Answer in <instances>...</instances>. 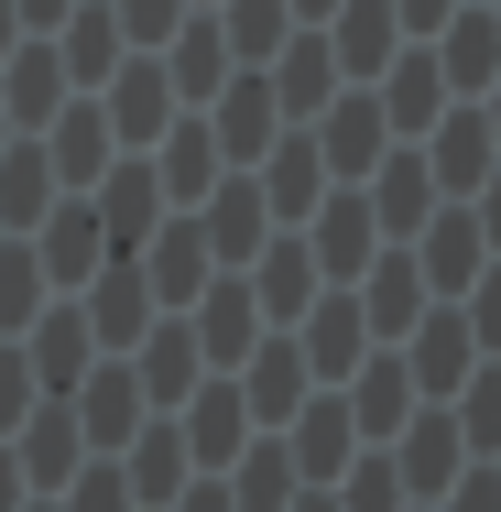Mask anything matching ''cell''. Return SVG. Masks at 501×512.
Returning <instances> with one entry per match:
<instances>
[{"label": "cell", "instance_id": "7402d4cb", "mask_svg": "<svg viewBox=\"0 0 501 512\" xmlns=\"http://www.w3.org/2000/svg\"><path fill=\"white\" fill-rule=\"evenodd\" d=\"M262 77H273V99L295 109V120H316V109H327L338 88H349V77H338V55H327V33H305V44H284V55H273Z\"/></svg>", "mask_w": 501, "mask_h": 512}, {"label": "cell", "instance_id": "83f0119b", "mask_svg": "<svg viewBox=\"0 0 501 512\" xmlns=\"http://www.w3.org/2000/svg\"><path fill=\"white\" fill-rule=\"evenodd\" d=\"M120 120H131L142 142H164V131H175V77H164V55H142V66L120 77Z\"/></svg>", "mask_w": 501, "mask_h": 512}, {"label": "cell", "instance_id": "9a60e30c", "mask_svg": "<svg viewBox=\"0 0 501 512\" xmlns=\"http://www.w3.org/2000/svg\"><path fill=\"white\" fill-rule=\"evenodd\" d=\"M338 404H349V425H360V436H403V425L425 414V393H414L403 349H382V360H360V371H349V393H338Z\"/></svg>", "mask_w": 501, "mask_h": 512}, {"label": "cell", "instance_id": "8992f818", "mask_svg": "<svg viewBox=\"0 0 501 512\" xmlns=\"http://www.w3.org/2000/svg\"><path fill=\"white\" fill-rule=\"evenodd\" d=\"M403 371H414V393H425V404H458V382L480 371V338H469V316H458V306H425V327L403 338Z\"/></svg>", "mask_w": 501, "mask_h": 512}, {"label": "cell", "instance_id": "e0dca14e", "mask_svg": "<svg viewBox=\"0 0 501 512\" xmlns=\"http://www.w3.org/2000/svg\"><path fill=\"white\" fill-rule=\"evenodd\" d=\"M295 349L316 382H338V371H360L371 360V327H360V295H316V306L295 316Z\"/></svg>", "mask_w": 501, "mask_h": 512}, {"label": "cell", "instance_id": "f546056e", "mask_svg": "<svg viewBox=\"0 0 501 512\" xmlns=\"http://www.w3.org/2000/svg\"><path fill=\"white\" fill-rule=\"evenodd\" d=\"M458 316H469V338H480V360H501V262L458 295Z\"/></svg>", "mask_w": 501, "mask_h": 512}, {"label": "cell", "instance_id": "ba28073f", "mask_svg": "<svg viewBox=\"0 0 501 512\" xmlns=\"http://www.w3.org/2000/svg\"><path fill=\"white\" fill-rule=\"evenodd\" d=\"M186 338H197V360L240 371V360L262 349V306H251V273H218V284L197 295V316H186Z\"/></svg>", "mask_w": 501, "mask_h": 512}, {"label": "cell", "instance_id": "f35d334b", "mask_svg": "<svg viewBox=\"0 0 501 512\" xmlns=\"http://www.w3.org/2000/svg\"><path fill=\"white\" fill-rule=\"evenodd\" d=\"M414 512H436V502H414Z\"/></svg>", "mask_w": 501, "mask_h": 512}, {"label": "cell", "instance_id": "8d00e7d4", "mask_svg": "<svg viewBox=\"0 0 501 512\" xmlns=\"http://www.w3.org/2000/svg\"><path fill=\"white\" fill-rule=\"evenodd\" d=\"M480 99H491V142H501V77H491V88H480Z\"/></svg>", "mask_w": 501, "mask_h": 512}, {"label": "cell", "instance_id": "30bf717a", "mask_svg": "<svg viewBox=\"0 0 501 512\" xmlns=\"http://www.w3.org/2000/svg\"><path fill=\"white\" fill-rule=\"evenodd\" d=\"M273 120H284V99H273V77H262V66H240V77H229V99L207 109V131H218L229 175H251V164L273 153Z\"/></svg>", "mask_w": 501, "mask_h": 512}, {"label": "cell", "instance_id": "5b68a950", "mask_svg": "<svg viewBox=\"0 0 501 512\" xmlns=\"http://www.w3.org/2000/svg\"><path fill=\"white\" fill-rule=\"evenodd\" d=\"M425 55H436V77H447V99H480V88L501 77V11L491 0H458V11L436 22Z\"/></svg>", "mask_w": 501, "mask_h": 512}, {"label": "cell", "instance_id": "d6986e66", "mask_svg": "<svg viewBox=\"0 0 501 512\" xmlns=\"http://www.w3.org/2000/svg\"><path fill=\"white\" fill-rule=\"evenodd\" d=\"M436 207H447V197H436L425 153H414V142H393V153H382V175H371V218H382V240H414Z\"/></svg>", "mask_w": 501, "mask_h": 512}, {"label": "cell", "instance_id": "d4e9b609", "mask_svg": "<svg viewBox=\"0 0 501 512\" xmlns=\"http://www.w3.org/2000/svg\"><path fill=\"white\" fill-rule=\"evenodd\" d=\"M197 338H186V316H175V327H153V360H142V404H186V393H197Z\"/></svg>", "mask_w": 501, "mask_h": 512}, {"label": "cell", "instance_id": "d6a6232c", "mask_svg": "<svg viewBox=\"0 0 501 512\" xmlns=\"http://www.w3.org/2000/svg\"><path fill=\"white\" fill-rule=\"evenodd\" d=\"M469 218H480V240H491V262H501V175L480 186V197H469Z\"/></svg>", "mask_w": 501, "mask_h": 512}, {"label": "cell", "instance_id": "74e56055", "mask_svg": "<svg viewBox=\"0 0 501 512\" xmlns=\"http://www.w3.org/2000/svg\"><path fill=\"white\" fill-rule=\"evenodd\" d=\"M295 11H305V22H327V11H338V0H295Z\"/></svg>", "mask_w": 501, "mask_h": 512}, {"label": "cell", "instance_id": "7c38bea8", "mask_svg": "<svg viewBox=\"0 0 501 512\" xmlns=\"http://www.w3.org/2000/svg\"><path fill=\"white\" fill-rule=\"evenodd\" d=\"M327 55H338V77H349V88H371V77L403 55L393 0H338V11H327Z\"/></svg>", "mask_w": 501, "mask_h": 512}, {"label": "cell", "instance_id": "8fae6325", "mask_svg": "<svg viewBox=\"0 0 501 512\" xmlns=\"http://www.w3.org/2000/svg\"><path fill=\"white\" fill-rule=\"evenodd\" d=\"M305 382H316V371H305V349H295V327H284V338H262V349H251V360H240V404H251V425H295V414L316 404V393H305Z\"/></svg>", "mask_w": 501, "mask_h": 512}, {"label": "cell", "instance_id": "ab89813d", "mask_svg": "<svg viewBox=\"0 0 501 512\" xmlns=\"http://www.w3.org/2000/svg\"><path fill=\"white\" fill-rule=\"evenodd\" d=\"M491 11H501V0H491Z\"/></svg>", "mask_w": 501, "mask_h": 512}, {"label": "cell", "instance_id": "f1b7e54d", "mask_svg": "<svg viewBox=\"0 0 501 512\" xmlns=\"http://www.w3.org/2000/svg\"><path fill=\"white\" fill-rule=\"evenodd\" d=\"M186 469H197V458H186V436H175V425H153V436H142V512H175Z\"/></svg>", "mask_w": 501, "mask_h": 512}, {"label": "cell", "instance_id": "4fadbf2b", "mask_svg": "<svg viewBox=\"0 0 501 512\" xmlns=\"http://www.w3.org/2000/svg\"><path fill=\"white\" fill-rule=\"evenodd\" d=\"M371 99H382V120H393V142H425V131L447 120V77H436V55L414 44V55H393V66L371 77Z\"/></svg>", "mask_w": 501, "mask_h": 512}, {"label": "cell", "instance_id": "e575fe53", "mask_svg": "<svg viewBox=\"0 0 501 512\" xmlns=\"http://www.w3.org/2000/svg\"><path fill=\"white\" fill-rule=\"evenodd\" d=\"M186 512H229V480H197V491H186Z\"/></svg>", "mask_w": 501, "mask_h": 512}, {"label": "cell", "instance_id": "4316f807", "mask_svg": "<svg viewBox=\"0 0 501 512\" xmlns=\"http://www.w3.org/2000/svg\"><path fill=\"white\" fill-rule=\"evenodd\" d=\"M458 436H469V458H501V360H480L469 382H458Z\"/></svg>", "mask_w": 501, "mask_h": 512}, {"label": "cell", "instance_id": "5bb4252c", "mask_svg": "<svg viewBox=\"0 0 501 512\" xmlns=\"http://www.w3.org/2000/svg\"><path fill=\"white\" fill-rule=\"evenodd\" d=\"M175 436H186V458H197V469H229V458L251 447V404H240V382H197L186 414H175Z\"/></svg>", "mask_w": 501, "mask_h": 512}, {"label": "cell", "instance_id": "d590c367", "mask_svg": "<svg viewBox=\"0 0 501 512\" xmlns=\"http://www.w3.org/2000/svg\"><path fill=\"white\" fill-rule=\"evenodd\" d=\"M295 512H338V491H305V502H295Z\"/></svg>", "mask_w": 501, "mask_h": 512}, {"label": "cell", "instance_id": "60d3db41", "mask_svg": "<svg viewBox=\"0 0 501 512\" xmlns=\"http://www.w3.org/2000/svg\"><path fill=\"white\" fill-rule=\"evenodd\" d=\"M491 469H501V458H491Z\"/></svg>", "mask_w": 501, "mask_h": 512}, {"label": "cell", "instance_id": "4dcf8cb0", "mask_svg": "<svg viewBox=\"0 0 501 512\" xmlns=\"http://www.w3.org/2000/svg\"><path fill=\"white\" fill-rule=\"evenodd\" d=\"M436 512H501V469H491V458H480V469H458V491H447Z\"/></svg>", "mask_w": 501, "mask_h": 512}, {"label": "cell", "instance_id": "2e32d148", "mask_svg": "<svg viewBox=\"0 0 501 512\" xmlns=\"http://www.w3.org/2000/svg\"><path fill=\"white\" fill-rule=\"evenodd\" d=\"M142 251H153V262H142L153 306H197L207 284H218V262H207V229H197V218H164V229H153Z\"/></svg>", "mask_w": 501, "mask_h": 512}, {"label": "cell", "instance_id": "1f68e13d", "mask_svg": "<svg viewBox=\"0 0 501 512\" xmlns=\"http://www.w3.org/2000/svg\"><path fill=\"white\" fill-rule=\"evenodd\" d=\"M164 22H186V0H131V33H142V55L164 44Z\"/></svg>", "mask_w": 501, "mask_h": 512}, {"label": "cell", "instance_id": "52a82bcc", "mask_svg": "<svg viewBox=\"0 0 501 512\" xmlns=\"http://www.w3.org/2000/svg\"><path fill=\"white\" fill-rule=\"evenodd\" d=\"M349 295H360V327H371L382 349H403V338L425 327V306H436V295H425V262H414V251H382V262H371Z\"/></svg>", "mask_w": 501, "mask_h": 512}, {"label": "cell", "instance_id": "836d02e7", "mask_svg": "<svg viewBox=\"0 0 501 512\" xmlns=\"http://www.w3.org/2000/svg\"><path fill=\"white\" fill-rule=\"evenodd\" d=\"M447 11H458V0H393V22H403V33H436Z\"/></svg>", "mask_w": 501, "mask_h": 512}, {"label": "cell", "instance_id": "44dd1931", "mask_svg": "<svg viewBox=\"0 0 501 512\" xmlns=\"http://www.w3.org/2000/svg\"><path fill=\"white\" fill-rule=\"evenodd\" d=\"M295 491H305V469H295L284 436H262V447L229 458V512H295Z\"/></svg>", "mask_w": 501, "mask_h": 512}, {"label": "cell", "instance_id": "ffe728a7", "mask_svg": "<svg viewBox=\"0 0 501 512\" xmlns=\"http://www.w3.org/2000/svg\"><path fill=\"white\" fill-rule=\"evenodd\" d=\"M251 186H262V207H273V218H316V197H327L316 131H284V142H273V164H251Z\"/></svg>", "mask_w": 501, "mask_h": 512}, {"label": "cell", "instance_id": "484cf974", "mask_svg": "<svg viewBox=\"0 0 501 512\" xmlns=\"http://www.w3.org/2000/svg\"><path fill=\"white\" fill-rule=\"evenodd\" d=\"M284 22H295V0H229V55H240V66H273V55L295 44Z\"/></svg>", "mask_w": 501, "mask_h": 512}, {"label": "cell", "instance_id": "ac0fdd59", "mask_svg": "<svg viewBox=\"0 0 501 512\" xmlns=\"http://www.w3.org/2000/svg\"><path fill=\"white\" fill-rule=\"evenodd\" d=\"M316 284H327V273H316V251H305V229H284L273 251H251V306L273 316V327H295V316L316 306Z\"/></svg>", "mask_w": 501, "mask_h": 512}, {"label": "cell", "instance_id": "cb8c5ba5", "mask_svg": "<svg viewBox=\"0 0 501 512\" xmlns=\"http://www.w3.org/2000/svg\"><path fill=\"white\" fill-rule=\"evenodd\" d=\"M218 66H240L218 22H186V55H164V77H175V99H186V109H207V99H218V88H229Z\"/></svg>", "mask_w": 501, "mask_h": 512}, {"label": "cell", "instance_id": "277c9868", "mask_svg": "<svg viewBox=\"0 0 501 512\" xmlns=\"http://www.w3.org/2000/svg\"><path fill=\"white\" fill-rule=\"evenodd\" d=\"M403 251L425 262V295H436V306H458V295H469V284L491 273V240H480V218H469V197H458V207H436V218H425V229H414Z\"/></svg>", "mask_w": 501, "mask_h": 512}, {"label": "cell", "instance_id": "7a4b0ae2", "mask_svg": "<svg viewBox=\"0 0 501 512\" xmlns=\"http://www.w3.org/2000/svg\"><path fill=\"white\" fill-rule=\"evenodd\" d=\"M305 251H316V273H327V284H338V273L360 284V273L393 251V240H382V218H371V186H327L316 218H305Z\"/></svg>", "mask_w": 501, "mask_h": 512}, {"label": "cell", "instance_id": "6da1fadb", "mask_svg": "<svg viewBox=\"0 0 501 512\" xmlns=\"http://www.w3.org/2000/svg\"><path fill=\"white\" fill-rule=\"evenodd\" d=\"M382 153H393V120H382L371 88H338V99L316 109V164H327V186H371Z\"/></svg>", "mask_w": 501, "mask_h": 512}, {"label": "cell", "instance_id": "3957f363", "mask_svg": "<svg viewBox=\"0 0 501 512\" xmlns=\"http://www.w3.org/2000/svg\"><path fill=\"white\" fill-rule=\"evenodd\" d=\"M414 153H425V175H436V197H447V207H458V197H480V186L501 175L491 109H469V99H447V120H436V131H425Z\"/></svg>", "mask_w": 501, "mask_h": 512}, {"label": "cell", "instance_id": "603a6c76", "mask_svg": "<svg viewBox=\"0 0 501 512\" xmlns=\"http://www.w3.org/2000/svg\"><path fill=\"white\" fill-rule=\"evenodd\" d=\"M284 447H295V469H305V491H327V480H338V458H349V447H360V425H349V404H338V393H327V404H305V414H295V436H284Z\"/></svg>", "mask_w": 501, "mask_h": 512}, {"label": "cell", "instance_id": "9c48e42d", "mask_svg": "<svg viewBox=\"0 0 501 512\" xmlns=\"http://www.w3.org/2000/svg\"><path fill=\"white\" fill-rule=\"evenodd\" d=\"M403 502H447V491H458V469H469V436H458V414L447 404H425L414 414V425H403Z\"/></svg>", "mask_w": 501, "mask_h": 512}]
</instances>
